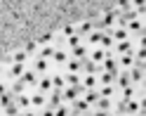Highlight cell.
<instances>
[{"label": "cell", "instance_id": "cell-1", "mask_svg": "<svg viewBox=\"0 0 146 116\" xmlns=\"http://www.w3.org/2000/svg\"><path fill=\"white\" fill-rule=\"evenodd\" d=\"M85 90H83V88H80V85H66V88H64V90H61V100L64 102H73V100H78V97L80 95H83Z\"/></svg>", "mask_w": 146, "mask_h": 116}, {"label": "cell", "instance_id": "cell-2", "mask_svg": "<svg viewBox=\"0 0 146 116\" xmlns=\"http://www.w3.org/2000/svg\"><path fill=\"white\" fill-rule=\"evenodd\" d=\"M132 52H134V40H132V38L115 43V55H118V57H120V55H132Z\"/></svg>", "mask_w": 146, "mask_h": 116}, {"label": "cell", "instance_id": "cell-3", "mask_svg": "<svg viewBox=\"0 0 146 116\" xmlns=\"http://www.w3.org/2000/svg\"><path fill=\"white\" fill-rule=\"evenodd\" d=\"M35 90L42 93V95H47L52 93L54 88H52V76H38V83H35Z\"/></svg>", "mask_w": 146, "mask_h": 116}, {"label": "cell", "instance_id": "cell-4", "mask_svg": "<svg viewBox=\"0 0 146 116\" xmlns=\"http://www.w3.org/2000/svg\"><path fill=\"white\" fill-rule=\"evenodd\" d=\"M106 33L113 38V43H120V40H127V38H130L127 29H123V26H113V29H108Z\"/></svg>", "mask_w": 146, "mask_h": 116}, {"label": "cell", "instance_id": "cell-5", "mask_svg": "<svg viewBox=\"0 0 146 116\" xmlns=\"http://www.w3.org/2000/svg\"><path fill=\"white\" fill-rule=\"evenodd\" d=\"M64 100H61V90H52L47 93V104L45 107H50V109H57V107H61Z\"/></svg>", "mask_w": 146, "mask_h": 116}, {"label": "cell", "instance_id": "cell-6", "mask_svg": "<svg viewBox=\"0 0 146 116\" xmlns=\"http://www.w3.org/2000/svg\"><path fill=\"white\" fill-rule=\"evenodd\" d=\"M97 76L94 74H85L83 78H80V88H83V90H97Z\"/></svg>", "mask_w": 146, "mask_h": 116}, {"label": "cell", "instance_id": "cell-7", "mask_svg": "<svg viewBox=\"0 0 146 116\" xmlns=\"http://www.w3.org/2000/svg\"><path fill=\"white\" fill-rule=\"evenodd\" d=\"M29 97H31V109H42V107L47 104V95H42L38 90H35L33 95H29Z\"/></svg>", "mask_w": 146, "mask_h": 116}, {"label": "cell", "instance_id": "cell-8", "mask_svg": "<svg viewBox=\"0 0 146 116\" xmlns=\"http://www.w3.org/2000/svg\"><path fill=\"white\" fill-rule=\"evenodd\" d=\"M127 74H130V81L132 85H141L144 83V66H132V69H127Z\"/></svg>", "mask_w": 146, "mask_h": 116}, {"label": "cell", "instance_id": "cell-9", "mask_svg": "<svg viewBox=\"0 0 146 116\" xmlns=\"http://www.w3.org/2000/svg\"><path fill=\"white\" fill-rule=\"evenodd\" d=\"M19 81L24 83V85H31V88H35V83H38V74H35L33 69H26L24 74H21V78Z\"/></svg>", "mask_w": 146, "mask_h": 116}, {"label": "cell", "instance_id": "cell-10", "mask_svg": "<svg viewBox=\"0 0 146 116\" xmlns=\"http://www.w3.org/2000/svg\"><path fill=\"white\" fill-rule=\"evenodd\" d=\"M115 19H118V12H106L104 19H102V24H97L99 31H102V29H113V26H115Z\"/></svg>", "mask_w": 146, "mask_h": 116}, {"label": "cell", "instance_id": "cell-11", "mask_svg": "<svg viewBox=\"0 0 146 116\" xmlns=\"http://www.w3.org/2000/svg\"><path fill=\"white\" fill-rule=\"evenodd\" d=\"M24 71H26V64H10V71H7V78H12V81H19Z\"/></svg>", "mask_w": 146, "mask_h": 116}, {"label": "cell", "instance_id": "cell-12", "mask_svg": "<svg viewBox=\"0 0 146 116\" xmlns=\"http://www.w3.org/2000/svg\"><path fill=\"white\" fill-rule=\"evenodd\" d=\"M47 69H50V62L47 59H40V57H35V62H33V71L38 76H45L47 74Z\"/></svg>", "mask_w": 146, "mask_h": 116}, {"label": "cell", "instance_id": "cell-13", "mask_svg": "<svg viewBox=\"0 0 146 116\" xmlns=\"http://www.w3.org/2000/svg\"><path fill=\"white\" fill-rule=\"evenodd\" d=\"M14 104L19 107V111H26V109H31V97L26 95V93H21V95L14 97Z\"/></svg>", "mask_w": 146, "mask_h": 116}, {"label": "cell", "instance_id": "cell-14", "mask_svg": "<svg viewBox=\"0 0 146 116\" xmlns=\"http://www.w3.org/2000/svg\"><path fill=\"white\" fill-rule=\"evenodd\" d=\"M132 66H134V57L132 55H120V57H118V69L127 71V69H132Z\"/></svg>", "mask_w": 146, "mask_h": 116}, {"label": "cell", "instance_id": "cell-15", "mask_svg": "<svg viewBox=\"0 0 146 116\" xmlns=\"http://www.w3.org/2000/svg\"><path fill=\"white\" fill-rule=\"evenodd\" d=\"M66 71H68V74H80V71H83V59H71V57H68Z\"/></svg>", "mask_w": 146, "mask_h": 116}, {"label": "cell", "instance_id": "cell-16", "mask_svg": "<svg viewBox=\"0 0 146 116\" xmlns=\"http://www.w3.org/2000/svg\"><path fill=\"white\" fill-rule=\"evenodd\" d=\"M92 31H94V24H92V21H83V24H80L78 29H76V33L80 36V38H87V36L92 33Z\"/></svg>", "mask_w": 146, "mask_h": 116}, {"label": "cell", "instance_id": "cell-17", "mask_svg": "<svg viewBox=\"0 0 146 116\" xmlns=\"http://www.w3.org/2000/svg\"><path fill=\"white\" fill-rule=\"evenodd\" d=\"M94 109H99V111H111V109H113V100H108V97H99L97 104H94Z\"/></svg>", "mask_w": 146, "mask_h": 116}, {"label": "cell", "instance_id": "cell-18", "mask_svg": "<svg viewBox=\"0 0 146 116\" xmlns=\"http://www.w3.org/2000/svg\"><path fill=\"white\" fill-rule=\"evenodd\" d=\"M52 62H57V64H66V62H68V52H66V50H61V48H54Z\"/></svg>", "mask_w": 146, "mask_h": 116}, {"label": "cell", "instance_id": "cell-19", "mask_svg": "<svg viewBox=\"0 0 146 116\" xmlns=\"http://www.w3.org/2000/svg\"><path fill=\"white\" fill-rule=\"evenodd\" d=\"M90 62H94V64H102V62L106 59V50H102V48H97V50H92L90 52V57H87Z\"/></svg>", "mask_w": 146, "mask_h": 116}, {"label": "cell", "instance_id": "cell-20", "mask_svg": "<svg viewBox=\"0 0 146 116\" xmlns=\"http://www.w3.org/2000/svg\"><path fill=\"white\" fill-rule=\"evenodd\" d=\"M87 57V48L80 43V45H76V48H71V59H85Z\"/></svg>", "mask_w": 146, "mask_h": 116}, {"label": "cell", "instance_id": "cell-21", "mask_svg": "<svg viewBox=\"0 0 146 116\" xmlns=\"http://www.w3.org/2000/svg\"><path fill=\"white\" fill-rule=\"evenodd\" d=\"M83 100L87 102V107H94L97 100H99V93H97V90H85V93H83Z\"/></svg>", "mask_w": 146, "mask_h": 116}, {"label": "cell", "instance_id": "cell-22", "mask_svg": "<svg viewBox=\"0 0 146 116\" xmlns=\"http://www.w3.org/2000/svg\"><path fill=\"white\" fill-rule=\"evenodd\" d=\"M97 93H99V97H108V100H113V95H115V85H102Z\"/></svg>", "mask_w": 146, "mask_h": 116}, {"label": "cell", "instance_id": "cell-23", "mask_svg": "<svg viewBox=\"0 0 146 116\" xmlns=\"http://www.w3.org/2000/svg\"><path fill=\"white\" fill-rule=\"evenodd\" d=\"M12 62L14 64H26V62H29V55H26L24 50H17V52H12Z\"/></svg>", "mask_w": 146, "mask_h": 116}, {"label": "cell", "instance_id": "cell-24", "mask_svg": "<svg viewBox=\"0 0 146 116\" xmlns=\"http://www.w3.org/2000/svg\"><path fill=\"white\" fill-rule=\"evenodd\" d=\"M52 88H54V90H64V88H66V81H64L61 74H54L52 76Z\"/></svg>", "mask_w": 146, "mask_h": 116}, {"label": "cell", "instance_id": "cell-25", "mask_svg": "<svg viewBox=\"0 0 146 116\" xmlns=\"http://www.w3.org/2000/svg\"><path fill=\"white\" fill-rule=\"evenodd\" d=\"M52 55H54V45H42V48H40V55H38V57H40V59H47V62H50V59H52Z\"/></svg>", "mask_w": 146, "mask_h": 116}, {"label": "cell", "instance_id": "cell-26", "mask_svg": "<svg viewBox=\"0 0 146 116\" xmlns=\"http://www.w3.org/2000/svg\"><path fill=\"white\" fill-rule=\"evenodd\" d=\"M102 36H104V31H99V29H97V31H92V33H90V36H87L85 40L90 43V45H99V40H102Z\"/></svg>", "mask_w": 146, "mask_h": 116}, {"label": "cell", "instance_id": "cell-27", "mask_svg": "<svg viewBox=\"0 0 146 116\" xmlns=\"http://www.w3.org/2000/svg\"><path fill=\"white\" fill-rule=\"evenodd\" d=\"M134 95H137L134 85H127V88H123V90H120V100H134Z\"/></svg>", "mask_w": 146, "mask_h": 116}, {"label": "cell", "instance_id": "cell-28", "mask_svg": "<svg viewBox=\"0 0 146 116\" xmlns=\"http://www.w3.org/2000/svg\"><path fill=\"white\" fill-rule=\"evenodd\" d=\"M24 90H26V85H24L21 81H12V85H10V93H12L14 97H17V95H21Z\"/></svg>", "mask_w": 146, "mask_h": 116}, {"label": "cell", "instance_id": "cell-29", "mask_svg": "<svg viewBox=\"0 0 146 116\" xmlns=\"http://www.w3.org/2000/svg\"><path fill=\"white\" fill-rule=\"evenodd\" d=\"M3 114H5V116H19L21 111H19V107H17V104L12 102V104H7V107H3Z\"/></svg>", "mask_w": 146, "mask_h": 116}, {"label": "cell", "instance_id": "cell-30", "mask_svg": "<svg viewBox=\"0 0 146 116\" xmlns=\"http://www.w3.org/2000/svg\"><path fill=\"white\" fill-rule=\"evenodd\" d=\"M99 45H102V50H111V48H113V38H111L108 33H104L102 40H99Z\"/></svg>", "mask_w": 146, "mask_h": 116}, {"label": "cell", "instance_id": "cell-31", "mask_svg": "<svg viewBox=\"0 0 146 116\" xmlns=\"http://www.w3.org/2000/svg\"><path fill=\"white\" fill-rule=\"evenodd\" d=\"M64 81H66V85H80V74H66Z\"/></svg>", "mask_w": 146, "mask_h": 116}, {"label": "cell", "instance_id": "cell-32", "mask_svg": "<svg viewBox=\"0 0 146 116\" xmlns=\"http://www.w3.org/2000/svg\"><path fill=\"white\" fill-rule=\"evenodd\" d=\"M12 102H14V95H12V93L0 95V109H3V107H7V104H12Z\"/></svg>", "mask_w": 146, "mask_h": 116}, {"label": "cell", "instance_id": "cell-33", "mask_svg": "<svg viewBox=\"0 0 146 116\" xmlns=\"http://www.w3.org/2000/svg\"><path fill=\"white\" fill-rule=\"evenodd\" d=\"M80 43H83V38H80L78 33H73L71 38H66V45H68V48H76V45H80Z\"/></svg>", "mask_w": 146, "mask_h": 116}, {"label": "cell", "instance_id": "cell-34", "mask_svg": "<svg viewBox=\"0 0 146 116\" xmlns=\"http://www.w3.org/2000/svg\"><path fill=\"white\" fill-rule=\"evenodd\" d=\"M73 33H76V26H73V24H66V26L61 29V38H71Z\"/></svg>", "mask_w": 146, "mask_h": 116}, {"label": "cell", "instance_id": "cell-35", "mask_svg": "<svg viewBox=\"0 0 146 116\" xmlns=\"http://www.w3.org/2000/svg\"><path fill=\"white\" fill-rule=\"evenodd\" d=\"M54 116H71V109H68V107H57V109H54Z\"/></svg>", "mask_w": 146, "mask_h": 116}, {"label": "cell", "instance_id": "cell-36", "mask_svg": "<svg viewBox=\"0 0 146 116\" xmlns=\"http://www.w3.org/2000/svg\"><path fill=\"white\" fill-rule=\"evenodd\" d=\"M24 52H26V55H35V52H38V43H29Z\"/></svg>", "mask_w": 146, "mask_h": 116}, {"label": "cell", "instance_id": "cell-37", "mask_svg": "<svg viewBox=\"0 0 146 116\" xmlns=\"http://www.w3.org/2000/svg\"><path fill=\"white\" fill-rule=\"evenodd\" d=\"M118 10H120V12L132 10V7H130V0H118Z\"/></svg>", "mask_w": 146, "mask_h": 116}, {"label": "cell", "instance_id": "cell-38", "mask_svg": "<svg viewBox=\"0 0 146 116\" xmlns=\"http://www.w3.org/2000/svg\"><path fill=\"white\" fill-rule=\"evenodd\" d=\"M38 116H54V109H50V107H42Z\"/></svg>", "mask_w": 146, "mask_h": 116}, {"label": "cell", "instance_id": "cell-39", "mask_svg": "<svg viewBox=\"0 0 146 116\" xmlns=\"http://www.w3.org/2000/svg\"><path fill=\"white\" fill-rule=\"evenodd\" d=\"M19 116H38V111H35V109H26V111H21Z\"/></svg>", "mask_w": 146, "mask_h": 116}, {"label": "cell", "instance_id": "cell-40", "mask_svg": "<svg viewBox=\"0 0 146 116\" xmlns=\"http://www.w3.org/2000/svg\"><path fill=\"white\" fill-rule=\"evenodd\" d=\"M5 93H7V85H5L3 81H0V95H5Z\"/></svg>", "mask_w": 146, "mask_h": 116}, {"label": "cell", "instance_id": "cell-41", "mask_svg": "<svg viewBox=\"0 0 146 116\" xmlns=\"http://www.w3.org/2000/svg\"><path fill=\"white\" fill-rule=\"evenodd\" d=\"M3 76H5V71H3V66H0V78H3Z\"/></svg>", "mask_w": 146, "mask_h": 116}, {"label": "cell", "instance_id": "cell-42", "mask_svg": "<svg viewBox=\"0 0 146 116\" xmlns=\"http://www.w3.org/2000/svg\"><path fill=\"white\" fill-rule=\"evenodd\" d=\"M108 116H120V114H113V111H111V114H108Z\"/></svg>", "mask_w": 146, "mask_h": 116}]
</instances>
